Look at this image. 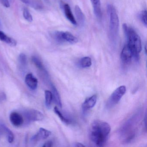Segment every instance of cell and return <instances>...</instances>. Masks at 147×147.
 Wrapping results in <instances>:
<instances>
[{
    "label": "cell",
    "mask_w": 147,
    "mask_h": 147,
    "mask_svg": "<svg viewBox=\"0 0 147 147\" xmlns=\"http://www.w3.org/2000/svg\"><path fill=\"white\" fill-rule=\"evenodd\" d=\"M111 131L110 125L104 121L96 120L92 123L90 129V137L97 146H104L108 138Z\"/></svg>",
    "instance_id": "obj_1"
},
{
    "label": "cell",
    "mask_w": 147,
    "mask_h": 147,
    "mask_svg": "<svg viewBox=\"0 0 147 147\" xmlns=\"http://www.w3.org/2000/svg\"><path fill=\"white\" fill-rule=\"evenodd\" d=\"M123 27L126 37L127 44L133 52L134 59L138 61L139 59V54L142 49L140 37L134 29L128 26L126 24H123Z\"/></svg>",
    "instance_id": "obj_2"
},
{
    "label": "cell",
    "mask_w": 147,
    "mask_h": 147,
    "mask_svg": "<svg viewBox=\"0 0 147 147\" xmlns=\"http://www.w3.org/2000/svg\"><path fill=\"white\" fill-rule=\"evenodd\" d=\"M107 11L109 18V37L113 43H116L118 37L119 30V19L113 5H108Z\"/></svg>",
    "instance_id": "obj_3"
},
{
    "label": "cell",
    "mask_w": 147,
    "mask_h": 147,
    "mask_svg": "<svg viewBox=\"0 0 147 147\" xmlns=\"http://www.w3.org/2000/svg\"><path fill=\"white\" fill-rule=\"evenodd\" d=\"M52 37L58 43L67 42L74 44L78 42L77 38L68 32L55 31L52 33Z\"/></svg>",
    "instance_id": "obj_4"
},
{
    "label": "cell",
    "mask_w": 147,
    "mask_h": 147,
    "mask_svg": "<svg viewBox=\"0 0 147 147\" xmlns=\"http://www.w3.org/2000/svg\"><path fill=\"white\" fill-rule=\"evenodd\" d=\"M126 92V87L124 86L117 88L111 95L107 103V107L109 108L117 105Z\"/></svg>",
    "instance_id": "obj_5"
},
{
    "label": "cell",
    "mask_w": 147,
    "mask_h": 147,
    "mask_svg": "<svg viewBox=\"0 0 147 147\" xmlns=\"http://www.w3.org/2000/svg\"><path fill=\"white\" fill-rule=\"evenodd\" d=\"M24 116L26 121L29 123L43 120L44 116L43 114L37 110L31 109L26 111Z\"/></svg>",
    "instance_id": "obj_6"
},
{
    "label": "cell",
    "mask_w": 147,
    "mask_h": 147,
    "mask_svg": "<svg viewBox=\"0 0 147 147\" xmlns=\"http://www.w3.org/2000/svg\"><path fill=\"white\" fill-rule=\"evenodd\" d=\"M60 5H61V8L62 9L64 12V15L65 17L67 18V19L74 26H77V21L76 20L72 11H71V8L70 6L68 4H66L64 3L63 1H61L60 2Z\"/></svg>",
    "instance_id": "obj_7"
},
{
    "label": "cell",
    "mask_w": 147,
    "mask_h": 147,
    "mask_svg": "<svg viewBox=\"0 0 147 147\" xmlns=\"http://www.w3.org/2000/svg\"><path fill=\"white\" fill-rule=\"evenodd\" d=\"M133 57H134L133 52L129 45L126 44L121 52V61L124 63L127 64L130 62Z\"/></svg>",
    "instance_id": "obj_8"
},
{
    "label": "cell",
    "mask_w": 147,
    "mask_h": 147,
    "mask_svg": "<svg viewBox=\"0 0 147 147\" xmlns=\"http://www.w3.org/2000/svg\"><path fill=\"white\" fill-rule=\"evenodd\" d=\"M51 132L44 128H41L38 130V132L35 136H33L31 138V142L34 143L37 142L41 140L46 139L51 135Z\"/></svg>",
    "instance_id": "obj_9"
},
{
    "label": "cell",
    "mask_w": 147,
    "mask_h": 147,
    "mask_svg": "<svg viewBox=\"0 0 147 147\" xmlns=\"http://www.w3.org/2000/svg\"><path fill=\"white\" fill-rule=\"evenodd\" d=\"M10 119L13 125L16 127L21 126L24 123V118L20 113L16 112L11 113Z\"/></svg>",
    "instance_id": "obj_10"
},
{
    "label": "cell",
    "mask_w": 147,
    "mask_h": 147,
    "mask_svg": "<svg viewBox=\"0 0 147 147\" xmlns=\"http://www.w3.org/2000/svg\"><path fill=\"white\" fill-rule=\"evenodd\" d=\"M25 83L27 86L32 90H36L37 88V79L32 74H28L26 76Z\"/></svg>",
    "instance_id": "obj_11"
},
{
    "label": "cell",
    "mask_w": 147,
    "mask_h": 147,
    "mask_svg": "<svg viewBox=\"0 0 147 147\" xmlns=\"http://www.w3.org/2000/svg\"><path fill=\"white\" fill-rule=\"evenodd\" d=\"M91 1L95 16L98 20H101L102 19V13L100 0H91Z\"/></svg>",
    "instance_id": "obj_12"
},
{
    "label": "cell",
    "mask_w": 147,
    "mask_h": 147,
    "mask_svg": "<svg viewBox=\"0 0 147 147\" xmlns=\"http://www.w3.org/2000/svg\"><path fill=\"white\" fill-rule=\"evenodd\" d=\"M97 100V96L94 95L87 99L82 104V108L83 111H86L92 109L96 105Z\"/></svg>",
    "instance_id": "obj_13"
},
{
    "label": "cell",
    "mask_w": 147,
    "mask_h": 147,
    "mask_svg": "<svg viewBox=\"0 0 147 147\" xmlns=\"http://www.w3.org/2000/svg\"><path fill=\"white\" fill-rule=\"evenodd\" d=\"M23 3L30 6L36 10H42L43 8L42 4L38 0H20Z\"/></svg>",
    "instance_id": "obj_14"
},
{
    "label": "cell",
    "mask_w": 147,
    "mask_h": 147,
    "mask_svg": "<svg viewBox=\"0 0 147 147\" xmlns=\"http://www.w3.org/2000/svg\"><path fill=\"white\" fill-rule=\"evenodd\" d=\"M0 41H2L11 46H16L17 42L15 39L10 37L5 32L0 30Z\"/></svg>",
    "instance_id": "obj_15"
},
{
    "label": "cell",
    "mask_w": 147,
    "mask_h": 147,
    "mask_svg": "<svg viewBox=\"0 0 147 147\" xmlns=\"http://www.w3.org/2000/svg\"><path fill=\"white\" fill-rule=\"evenodd\" d=\"M75 12L79 25L81 26L84 25L85 22V15L79 6H76L75 7Z\"/></svg>",
    "instance_id": "obj_16"
},
{
    "label": "cell",
    "mask_w": 147,
    "mask_h": 147,
    "mask_svg": "<svg viewBox=\"0 0 147 147\" xmlns=\"http://www.w3.org/2000/svg\"><path fill=\"white\" fill-rule=\"evenodd\" d=\"M51 88H52V95H53V98H54L55 102L56 103L57 105L60 107H62V104L61 97H60V94L58 93V91L54 85H51Z\"/></svg>",
    "instance_id": "obj_17"
},
{
    "label": "cell",
    "mask_w": 147,
    "mask_h": 147,
    "mask_svg": "<svg viewBox=\"0 0 147 147\" xmlns=\"http://www.w3.org/2000/svg\"><path fill=\"white\" fill-rule=\"evenodd\" d=\"M54 111L55 113L60 118L62 121L65 123L67 124H69L72 122V121L69 119L67 118L65 116H64L63 114L59 110L57 107H55L54 108Z\"/></svg>",
    "instance_id": "obj_18"
},
{
    "label": "cell",
    "mask_w": 147,
    "mask_h": 147,
    "mask_svg": "<svg viewBox=\"0 0 147 147\" xmlns=\"http://www.w3.org/2000/svg\"><path fill=\"white\" fill-rule=\"evenodd\" d=\"M32 62H33L34 64H35V66H36L39 70L43 71V72L45 73V74L47 73V72H46V70H45L44 67L41 61V60L39 59V58H38L37 57L35 56H34L32 57Z\"/></svg>",
    "instance_id": "obj_19"
},
{
    "label": "cell",
    "mask_w": 147,
    "mask_h": 147,
    "mask_svg": "<svg viewBox=\"0 0 147 147\" xmlns=\"http://www.w3.org/2000/svg\"><path fill=\"white\" fill-rule=\"evenodd\" d=\"M45 105L46 107L49 109L51 107V103L53 100V95L51 91L49 90H46L45 91Z\"/></svg>",
    "instance_id": "obj_20"
},
{
    "label": "cell",
    "mask_w": 147,
    "mask_h": 147,
    "mask_svg": "<svg viewBox=\"0 0 147 147\" xmlns=\"http://www.w3.org/2000/svg\"><path fill=\"white\" fill-rule=\"evenodd\" d=\"M2 125L3 130H4V132L5 133L6 135L7 136L8 142L10 143H11L14 140V136L13 133L9 128L6 127L5 125L2 124Z\"/></svg>",
    "instance_id": "obj_21"
},
{
    "label": "cell",
    "mask_w": 147,
    "mask_h": 147,
    "mask_svg": "<svg viewBox=\"0 0 147 147\" xmlns=\"http://www.w3.org/2000/svg\"><path fill=\"white\" fill-rule=\"evenodd\" d=\"M80 65L82 68H88L92 65V60L88 57H85L81 59Z\"/></svg>",
    "instance_id": "obj_22"
},
{
    "label": "cell",
    "mask_w": 147,
    "mask_h": 147,
    "mask_svg": "<svg viewBox=\"0 0 147 147\" xmlns=\"http://www.w3.org/2000/svg\"><path fill=\"white\" fill-rule=\"evenodd\" d=\"M23 16L25 19L29 22H32L33 21V17L29 10L26 7H24L23 10Z\"/></svg>",
    "instance_id": "obj_23"
},
{
    "label": "cell",
    "mask_w": 147,
    "mask_h": 147,
    "mask_svg": "<svg viewBox=\"0 0 147 147\" xmlns=\"http://www.w3.org/2000/svg\"><path fill=\"white\" fill-rule=\"evenodd\" d=\"M138 18L140 19V20L143 24L144 25L145 27H147V11L146 10L142 11L138 15Z\"/></svg>",
    "instance_id": "obj_24"
},
{
    "label": "cell",
    "mask_w": 147,
    "mask_h": 147,
    "mask_svg": "<svg viewBox=\"0 0 147 147\" xmlns=\"http://www.w3.org/2000/svg\"><path fill=\"white\" fill-rule=\"evenodd\" d=\"M19 61L21 66L25 67L27 63V57L25 54L21 53L19 57Z\"/></svg>",
    "instance_id": "obj_25"
},
{
    "label": "cell",
    "mask_w": 147,
    "mask_h": 147,
    "mask_svg": "<svg viewBox=\"0 0 147 147\" xmlns=\"http://www.w3.org/2000/svg\"><path fill=\"white\" fill-rule=\"evenodd\" d=\"M0 2L3 6L6 8H8L10 7V3L9 0H0Z\"/></svg>",
    "instance_id": "obj_26"
},
{
    "label": "cell",
    "mask_w": 147,
    "mask_h": 147,
    "mask_svg": "<svg viewBox=\"0 0 147 147\" xmlns=\"http://www.w3.org/2000/svg\"><path fill=\"white\" fill-rule=\"evenodd\" d=\"M53 142L51 141H48L44 144L43 147H51L53 146Z\"/></svg>",
    "instance_id": "obj_27"
},
{
    "label": "cell",
    "mask_w": 147,
    "mask_h": 147,
    "mask_svg": "<svg viewBox=\"0 0 147 147\" xmlns=\"http://www.w3.org/2000/svg\"><path fill=\"white\" fill-rule=\"evenodd\" d=\"M76 146L77 147H85V145H83L82 144L80 143H77L76 144Z\"/></svg>",
    "instance_id": "obj_28"
},
{
    "label": "cell",
    "mask_w": 147,
    "mask_h": 147,
    "mask_svg": "<svg viewBox=\"0 0 147 147\" xmlns=\"http://www.w3.org/2000/svg\"><path fill=\"white\" fill-rule=\"evenodd\" d=\"M145 54H146V45H145Z\"/></svg>",
    "instance_id": "obj_29"
},
{
    "label": "cell",
    "mask_w": 147,
    "mask_h": 147,
    "mask_svg": "<svg viewBox=\"0 0 147 147\" xmlns=\"http://www.w3.org/2000/svg\"><path fill=\"white\" fill-rule=\"evenodd\" d=\"M45 1H48V0H45Z\"/></svg>",
    "instance_id": "obj_30"
}]
</instances>
